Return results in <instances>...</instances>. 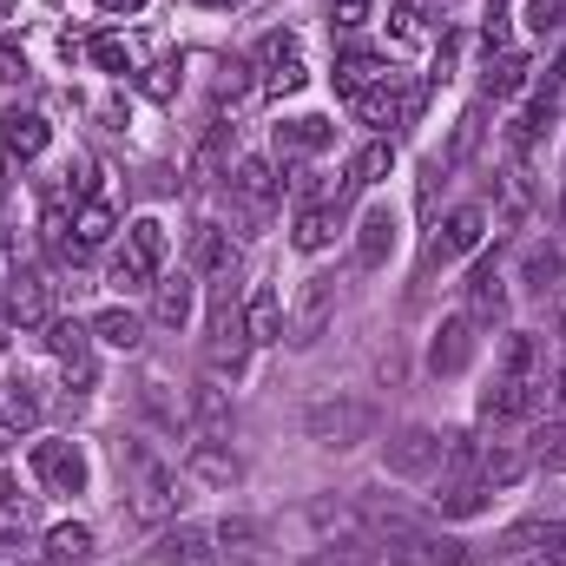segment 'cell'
Here are the masks:
<instances>
[{"label":"cell","instance_id":"37","mask_svg":"<svg viewBox=\"0 0 566 566\" xmlns=\"http://www.w3.org/2000/svg\"><path fill=\"white\" fill-rule=\"evenodd\" d=\"M113 231H119V218H113V205H106V198H86V205L73 211V238H80L86 251H93V244H106Z\"/></svg>","mask_w":566,"mask_h":566},{"label":"cell","instance_id":"13","mask_svg":"<svg viewBox=\"0 0 566 566\" xmlns=\"http://www.w3.org/2000/svg\"><path fill=\"white\" fill-rule=\"evenodd\" d=\"M541 402H547V382L494 376V382L481 389V416H488V422H527V416H541Z\"/></svg>","mask_w":566,"mask_h":566},{"label":"cell","instance_id":"6","mask_svg":"<svg viewBox=\"0 0 566 566\" xmlns=\"http://www.w3.org/2000/svg\"><path fill=\"white\" fill-rule=\"evenodd\" d=\"M283 198V178L271 158H244L238 165V178H231V218H238V231H264V218L277 211Z\"/></svg>","mask_w":566,"mask_h":566},{"label":"cell","instance_id":"9","mask_svg":"<svg viewBox=\"0 0 566 566\" xmlns=\"http://www.w3.org/2000/svg\"><path fill=\"white\" fill-rule=\"evenodd\" d=\"M481 238H488V211H481V205H454V211L434 224V238H428V264H454V258L481 251Z\"/></svg>","mask_w":566,"mask_h":566},{"label":"cell","instance_id":"28","mask_svg":"<svg viewBox=\"0 0 566 566\" xmlns=\"http://www.w3.org/2000/svg\"><path fill=\"white\" fill-rule=\"evenodd\" d=\"M0 422H7V434L40 428V396H33L27 376H7V382H0Z\"/></svg>","mask_w":566,"mask_h":566},{"label":"cell","instance_id":"10","mask_svg":"<svg viewBox=\"0 0 566 566\" xmlns=\"http://www.w3.org/2000/svg\"><path fill=\"white\" fill-rule=\"evenodd\" d=\"M27 461H33V481L46 494H86V454H80V441H40Z\"/></svg>","mask_w":566,"mask_h":566},{"label":"cell","instance_id":"49","mask_svg":"<svg viewBox=\"0 0 566 566\" xmlns=\"http://www.w3.org/2000/svg\"><path fill=\"white\" fill-rule=\"evenodd\" d=\"M396 40L402 46H422V13L416 7H396Z\"/></svg>","mask_w":566,"mask_h":566},{"label":"cell","instance_id":"29","mask_svg":"<svg viewBox=\"0 0 566 566\" xmlns=\"http://www.w3.org/2000/svg\"><path fill=\"white\" fill-rule=\"evenodd\" d=\"M336 231H343V205H303V211H296L290 244H296V251H323Z\"/></svg>","mask_w":566,"mask_h":566},{"label":"cell","instance_id":"42","mask_svg":"<svg viewBox=\"0 0 566 566\" xmlns=\"http://www.w3.org/2000/svg\"><path fill=\"white\" fill-rule=\"evenodd\" d=\"M527 33H534V40L566 33V0H527Z\"/></svg>","mask_w":566,"mask_h":566},{"label":"cell","instance_id":"56","mask_svg":"<svg viewBox=\"0 0 566 566\" xmlns=\"http://www.w3.org/2000/svg\"><path fill=\"white\" fill-rule=\"evenodd\" d=\"M198 7H238V0H198Z\"/></svg>","mask_w":566,"mask_h":566},{"label":"cell","instance_id":"32","mask_svg":"<svg viewBox=\"0 0 566 566\" xmlns=\"http://www.w3.org/2000/svg\"><path fill=\"white\" fill-rule=\"evenodd\" d=\"M191 422L205 428L211 441H224V434H231V402H224V389H218L211 376H205V382L191 389Z\"/></svg>","mask_w":566,"mask_h":566},{"label":"cell","instance_id":"8","mask_svg":"<svg viewBox=\"0 0 566 566\" xmlns=\"http://www.w3.org/2000/svg\"><path fill=\"white\" fill-rule=\"evenodd\" d=\"M251 66L264 73V86L271 93H303V53H296V33H283V27H271L258 46H251Z\"/></svg>","mask_w":566,"mask_h":566},{"label":"cell","instance_id":"55","mask_svg":"<svg viewBox=\"0 0 566 566\" xmlns=\"http://www.w3.org/2000/svg\"><path fill=\"white\" fill-rule=\"evenodd\" d=\"M554 396L566 402V356H560V369H554Z\"/></svg>","mask_w":566,"mask_h":566},{"label":"cell","instance_id":"26","mask_svg":"<svg viewBox=\"0 0 566 566\" xmlns=\"http://www.w3.org/2000/svg\"><path fill=\"white\" fill-rule=\"evenodd\" d=\"M376 80H389V60L369 53V46H349V53L336 60V93H343V99H363Z\"/></svg>","mask_w":566,"mask_h":566},{"label":"cell","instance_id":"35","mask_svg":"<svg viewBox=\"0 0 566 566\" xmlns=\"http://www.w3.org/2000/svg\"><path fill=\"white\" fill-rule=\"evenodd\" d=\"M560 277H566V251H560V244H534V251L521 258V283H527L534 296H547Z\"/></svg>","mask_w":566,"mask_h":566},{"label":"cell","instance_id":"45","mask_svg":"<svg viewBox=\"0 0 566 566\" xmlns=\"http://www.w3.org/2000/svg\"><path fill=\"white\" fill-rule=\"evenodd\" d=\"M86 53H93V60H99L106 73H133V53H126V40H119V33H99V40H93Z\"/></svg>","mask_w":566,"mask_h":566},{"label":"cell","instance_id":"44","mask_svg":"<svg viewBox=\"0 0 566 566\" xmlns=\"http://www.w3.org/2000/svg\"><path fill=\"white\" fill-rule=\"evenodd\" d=\"M211 534H218V547H231V554H258V541H264L258 521H224V527H211Z\"/></svg>","mask_w":566,"mask_h":566},{"label":"cell","instance_id":"22","mask_svg":"<svg viewBox=\"0 0 566 566\" xmlns=\"http://www.w3.org/2000/svg\"><path fill=\"white\" fill-rule=\"evenodd\" d=\"M501 376H514V382H547V336L514 329V336L501 343Z\"/></svg>","mask_w":566,"mask_h":566},{"label":"cell","instance_id":"43","mask_svg":"<svg viewBox=\"0 0 566 566\" xmlns=\"http://www.w3.org/2000/svg\"><path fill=\"white\" fill-rule=\"evenodd\" d=\"M139 86H145V99H178V60H158V66H145L139 73Z\"/></svg>","mask_w":566,"mask_h":566},{"label":"cell","instance_id":"41","mask_svg":"<svg viewBox=\"0 0 566 566\" xmlns=\"http://www.w3.org/2000/svg\"><path fill=\"white\" fill-rule=\"evenodd\" d=\"M474 145H481V106H474V113H468V119L454 126V139H448V151H441V171H454V165H461V158H468Z\"/></svg>","mask_w":566,"mask_h":566},{"label":"cell","instance_id":"24","mask_svg":"<svg viewBox=\"0 0 566 566\" xmlns=\"http://www.w3.org/2000/svg\"><path fill=\"white\" fill-rule=\"evenodd\" d=\"M527 474H534V454H527V448H514V441L481 448V481H488V494H507V488H521Z\"/></svg>","mask_w":566,"mask_h":566},{"label":"cell","instance_id":"21","mask_svg":"<svg viewBox=\"0 0 566 566\" xmlns=\"http://www.w3.org/2000/svg\"><path fill=\"white\" fill-rule=\"evenodd\" d=\"M191 310H198V283H191V271L151 283V323H158V329H185Z\"/></svg>","mask_w":566,"mask_h":566},{"label":"cell","instance_id":"17","mask_svg":"<svg viewBox=\"0 0 566 566\" xmlns=\"http://www.w3.org/2000/svg\"><path fill=\"white\" fill-rule=\"evenodd\" d=\"M389 258H396V211L389 205H369L356 218V264L363 271H382Z\"/></svg>","mask_w":566,"mask_h":566},{"label":"cell","instance_id":"46","mask_svg":"<svg viewBox=\"0 0 566 566\" xmlns=\"http://www.w3.org/2000/svg\"><path fill=\"white\" fill-rule=\"evenodd\" d=\"M481 40H488V53H501V46H507V0H488V20H481Z\"/></svg>","mask_w":566,"mask_h":566},{"label":"cell","instance_id":"1","mask_svg":"<svg viewBox=\"0 0 566 566\" xmlns=\"http://www.w3.org/2000/svg\"><path fill=\"white\" fill-rule=\"evenodd\" d=\"M165 258H171L165 224H158V218H133V224H126V244L113 251V271H106V277L119 283V290H151L158 271H165Z\"/></svg>","mask_w":566,"mask_h":566},{"label":"cell","instance_id":"14","mask_svg":"<svg viewBox=\"0 0 566 566\" xmlns=\"http://www.w3.org/2000/svg\"><path fill=\"white\" fill-rule=\"evenodd\" d=\"M474 363V323L468 316H441V329L428 336V376H461Z\"/></svg>","mask_w":566,"mask_h":566},{"label":"cell","instance_id":"2","mask_svg":"<svg viewBox=\"0 0 566 566\" xmlns=\"http://www.w3.org/2000/svg\"><path fill=\"white\" fill-rule=\"evenodd\" d=\"M251 336H244V310L231 303V290H218L211 296V323H205V363H211V376H244V363H251Z\"/></svg>","mask_w":566,"mask_h":566},{"label":"cell","instance_id":"11","mask_svg":"<svg viewBox=\"0 0 566 566\" xmlns=\"http://www.w3.org/2000/svg\"><path fill=\"white\" fill-rule=\"evenodd\" d=\"M126 514H133L139 527H158V521L178 514V481H171L165 461H145L139 474H133V501H126Z\"/></svg>","mask_w":566,"mask_h":566},{"label":"cell","instance_id":"27","mask_svg":"<svg viewBox=\"0 0 566 566\" xmlns=\"http://www.w3.org/2000/svg\"><path fill=\"white\" fill-rule=\"evenodd\" d=\"M0 316H13V323H46V283L33 277V271H13L7 290H0Z\"/></svg>","mask_w":566,"mask_h":566},{"label":"cell","instance_id":"59","mask_svg":"<svg viewBox=\"0 0 566 566\" xmlns=\"http://www.w3.org/2000/svg\"><path fill=\"white\" fill-rule=\"evenodd\" d=\"M434 7H448V0H434Z\"/></svg>","mask_w":566,"mask_h":566},{"label":"cell","instance_id":"15","mask_svg":"<svg viewBox=\"0 0 566 566\" xmlns=\"http://www.w3.org/2000/svg\"><path fill=\"white\" fill-rule=\"evenodd\" d=\"M382 566H468V541H448V534H402L389 541V560Z\"/></svg>","mask_w":566,"mask_h":566},{"label":"cell","instance_id":"51","mask_svg":"<svg viewBox=\"0 0 566 566\" xmlns=\"http://www.w3.org/2000/svg\"><path fill=\"white\" fill-rule=\"evenodd\" d=\"M13 80H27V60L13 46H0V86H13Z\"/></svg>","mask_w":566,"mask_h":566},{"label":"cell","instance_id":"58","mask_svg":"<svg viewBox=\"0 0 566 566\" xmlns=\"http://www.w3.org/2000/svg\"><path fill=\"white\" fill-rule=\"evenodd\" d=\"M560 218H566V198H560Z\"/></svg>","mask_w":566,"mask_h":566},{"label":"cell","instance_id":"61","mask_svg":"<svg viewBox=\"0 0 566 566\" xmlns=\"http://www.w3.org/2000/svg\"><path fill=\"white\" fill-rule=\"evenodd\" d=\"M0 343H7V336H0Z\"/></svg>","mask_w":566,"mask_h":566},{"label":"cell","instance_id":"25","mask_svg":"<svg viewBox=\"0 0 566 566\" xmlns=\"http://www.w3.org/2000/svg\"><path fill=\"white\" fill-rule=\"evenodd\" d=\"M329 145H336V126H329L323 113H303V119H283L277 126L283 158H316V151H329Z\"/></svg>","mask_w":566,"mask_h":566},{"label":"cell","instance_id":"33","mask_svg":"<svg viewBox=\"0 0 566 566\" xmlns=\"http://www.w3.org/2000/svg\"><path fill=\"white\" fill-rule=\"evenodd\" d=\"M527 53H514V46H501V53H488V99H514L521 86H527Z\"/></svg>","mask_w":566,"mask_h":566},{"label":"cell","instance_id":"40","mask_svg":"<svg viewBox=\"0 0 566 566\" xmlns=\"http://www.w3.org/2000/svg\"><path fill=\"white\" fill-rule=\"evenodd\" d=\"M534 468H547V474H566V422H547V428H534Z\"/></svg>","mask_w":566,"mask_h":566},{"label":"cell","instance_id":"57","mask_svg":"<svg viewBox=\"0 0 566 566\" xmlns=\"http://www.w3.org/2000/svg\"><path fill=\"white\" fill-rule=\"evenodd\" d=\"M0 454H7V422H0Z\"/></svg>","mask_w":566,"mask_h":566},{"label":"cell","instance_id":"12","mask_svg":"<svg viewBox=\"0 0 566 566\" xmlns=\"http://www.w3.org/2000/svg\"><path fill=\"white\" fill-rule=\"evenodd\" d=\"M218 560V534L211 527H165L151 547H145V566H211Z\"/></svg>","mask_w":566,"mask_h":566},{"label":"cell","instance_id":"18","mask_svg":"<svg viewBox=\"0 0 566 566\" xmlns=\"http://www.w3.org/2000/svg\"><path fill=\"white\" fill-rule=\"evenodd\" d=\"M461 296H468V323H501V316H507V277L494 271V258H481V264L468 271Z\"/></svg>","mask_w":566,"mask_h":566},{"label":"cell","instance_id":"23","mask_svg":"<svg viewBox=\"0 0 566 566\" xmlns=\"http://www.w3.org/2000/svg\"><path fill=\"white\" fill-rule=\"evenodd\" d=\"M185 468H191L198 481H211V488H224V494H231V488L244 481V461H238V454H231L224 441H211V434H205V441H191V454H185Z\"/></svg>","mask_w":566,"mask_h":566},{"label":"cell","instance_id":"34","mask_svg":"<svg viewBox=\"0 0 566 566\" xmlns=\"http://www.w3.org/2000/svg\"><path fill=\"white\" fill-rule=\"evenodd\" d=\"M93 336H99L106 349H139L145 323H139V310H119V303H113V310H99V316H93Z\"/></svg>","mask_w":566,"mask_h":566},{"label":"cell","instance_id":"38","mask_svg":"<svg viewBox=\"0 0 566 566\" xmlns=\"http://www.w3.org/2000/svg\"><path fill=\"white\" fill-rule=\"evenodd\" d=\"M224 158H231V126H211V133L198 139V158H191V178H198V185L224 178Z\"/></svg>","mask_w":566,"mask_h":566},{"label":"cell","instance_id":"5","mask_svg":"<svg viewBox=\"0 0 566 566\" xmlns=\"http://www.w3.org/2000/svg\"><path fill=\"white\" fill-rule=\"evenodd\" d=\"M369 428H376V409L356 402V396L310 402V416H303V434H310L316 448H356V441H369Z\"/></svg>","mask_w":566,"mask_h":566},{"label":"cell","instance_id":"47","mask_svg":"<svg viewBox=\"0 0 566 566\" xmlns=\"http://www.w3.org/2000/svg\"><path fill=\"white\" fill-rule=\"evenodd\" d=\"M369 7H376V0H329V20H336V33H356V27L369 20Z\"/></svg>","mask_w":566,"mask_h":566},{"label":"cell","instance_id":"19","mask_svg":"<svg viewBox=\"0 0 566 566\" xmlns=\"http://www.w3.org/2000/svg\"><path fill=\"white\" fill-rule=\"evenodd\" d=\"M434 507H441V521H481V514L494 507V494H488V481H481V474H441Z\"/></svg>","mask_w":566,"mask_h":566},{"label":"cell","instance_id":"20","mask_svg":"<svg viewBox=\"0 0 566 566\" xmlns=\"http://www.w3.org/2000/svg\"><path fill=\"white\" fill-rule=\"evenodd\" d=\"M389 165H396V145H389V139H369L356 158H349V171H343V185H336V198H329V205H349L356 191L382 185V178H389Z\"/></svg>","mask_w":566,"mask_h":566},{"label":"cell","instance_id":"39","mask_svg":"<svg viewBox=\"0 0 566 566\" xmlns=\"http://www.w3.org/2000/svg\"><path fill=\"white\" fill-rule=\"evenodd\" d=\"M93 554V527H80V521H60L53 534H46V560L66 566V560H86Z\"/></svg>","mask_w":566,"mask_h":566},{"label":"cell","instance_id":"36","mask_svg":"<svg viewBox=\"0 0 566 566\" xmlns=\"http://www.w3.org/2000/svg\"><path fill=\"white\" fill-rule=\"evenodd\" d=\"M527 211H534V185L521 178V171H501V231H521L527 224Z\"/></svg>","mask_w":566,"mask_h":566},{"label":"cell","instance_id":"48","mask_svg":"<svg viewBox=\"0 0 566 566\" xmlns=\"http://www.w3.org/2000/svg\"><path fill=\"white\" fill-rule=\"evenodd\" d=\"M303 566H376L363 547H336V554H310Z\"/></svg>","mask_w":566,"mask_h":566},{"label":"cell","instance_id":"30","mask_svg":"<svg viewBox=\"0 0 566 566\" xmlns=\"http://www.w3.org/2000/svg\"><path fill=\"white\" fill-rule=\"evenodd\" d=\"M46 139H53V126H46L40 113H7V119H0V145H7L13 158H40Z\"/></svg>","mask_w":566,"mask_h":566},{"label":"cell","instance_id":"54","mask_svg":"<svg viewBox=\"0 0 566 566\" xmlns=\"http://www.w3.org/2000/svg\"><path fill=\"white\" fill-rule=\"evenodd\" d=\"M554 323H560V336H566V290L554 296Z\"/></svg>","mask_w":566,"mask_h":566},{"label":"cell","instance_id":"4","mask_svg":"<svg viewBox=\"0 0 566 566\" xmlns=\"http://www.w3.org/2000/svg\"><path fill=\"white\" fill-rule=\"evenodd\" d=\"M329 323H336V277L316 271V277H303L290 316H283V343H290V349H316V343L329 336Z\"/></svg>","mask_w":566,"mask_h":566},{"label":"cell","instance_id":"3","mask_svg":"<svg viewBox=\"0 0 566 566\" xmlns=\"http://www.w3.org/2000/svg\"><path fill=\"white\" fill-rule=\"evenodd\" d=\"M382 468L396 474V481H428V474H441L448 468V434L441 428H396L389 441H382Z\"/></svg>","mask_w":566,"mask_h":566},{"label":"cell","instance_id":"60","mask_svg":"<svg viewBox=\"0 0 566 566\" xmlns=\"http://www.w3.org/2000/svg\"><path fill=\"white\" fill-rule=\"evenodd\" d=\"M40 566H53V560H40Z\"/></svg>","mask_w":566,"mask_h":566},{"label":"cell","instance_id":"53","mask_svg":"<svg viewBox=\"0 0 566 566\" xmlns=\"http://www.w3.org/2000/svg\"><path fill=\"white\" fill-rule=\"evenodd\" d=\"M106 13H139V0H99Z\"/></svg>","mask_w":566,"mask_h":566},{"label":"cell","instance_id":"16","mask_svg":"<svg viewBox=\"0 0 566 566\" xmlns=\"http://www.w3.org/2000/svg\"><path fill=\"white\" fill-rule=\"evenodd\" d=\"M231 264H238V238L224 224H198L191 251H185V271L191 277H231Z\"/></svg>","mask_w":566,"mask_h":566},{"label":"cell","instance_id":"31","mask_svg":"<svg viewBox=\"0 0 566 566\" xmlns=\"http://www.w3.org/2000/svg\"><path fill=\"white\" fill-rule=\"evenodd\" d=\"M244 336H251V343H283L277 290H251V296H244Z\"/></svg>","mask_w":566,"mask_h":566},{"label":"cell","instance_id":"7","mask_svg":"<svg viewBox=\"0 0 566 566\" xmlns=\"http://www.w3.org/2000/svg\"><path fill=\"white\" fill-rule=\"evenodd\" d=\"M46 349L66 363V382H73L80 396L99 382V363H93V329H86V323H73V316H46Z\"/></svg>","mask_w":566,"mask_h":566},{"label":"cell","instance_id":"50","mask_svg":"<svg viewBox=\"0 0 566 566\" xmlns=\"http://www.w3.org/2000/svg\"><path fill=\"white\" fill-rule=\"evenodd\" d=\"M27 534V507L20 501H0V541H20Z\"/></svg>","mask_w":566,"mask_h":566},{"label":"cell","instance_id":"52","mask_svg":"<svg viewBox=\"0 0 566 566\" xmlns=\"http://www.w3.org/2000/svg\"><path fill=\"white\" fill-rule=\"evenodd\" d=\"M0 566H20V541H0Z\"/></svg>","mask_w":566,"mask_h":566}]
</instances>
